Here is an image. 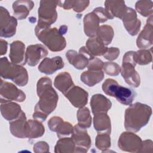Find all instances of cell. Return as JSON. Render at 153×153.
Wrapping results in <instances>:
<instances>
[{
	"label": "cell",
	"mask_w": 153,
	"mask_h": 153,
	"mask_svg": "<svg viewBox=\"0 0 153 153\" xmlns=\"http://www.w3.org/2000/svg\"><path fill=\"white\" fill-rule=\"evenodd\" d=\"M78 124L85 128H89L91 125L92 119L90 112L87 107L79 108L77 111Z\"/></svg>",
	"instance_id": "33"
},
{
	"label": "cell",
	"mask_w": 153,
	"mask_h": 153,
	"mask_svg": "<svg viewBox=\"0 0 153 153\" xmlns=\"http://www.w3.org/2000/svg\"><path fill=\"white\" fill-rule=\"evenodd\" d=\"M127 7L124 1H106L104 9L108 19H113L114 17L121 19Z\"/></svg>",
	"instance_id": "19"
},
{
	"label": "cell",
	"mask_w": 153,
	"mask_h": 153,
	"mask_svg": "<svg viewBox=\"0 0 153 153\" xmlns=\"http://www.w3.org/2000/svg\"><path fill=\"white\" fill-rule=\"evenodd\" d=\"M35 33L38 39L51 51H60L66 47V39L56 27L36 25Z\"/></svg>",
	"instance_id": "3"
},
{
	"label": "cell",
	"mask_w": 153,
	"mask_h": 153,
	"mask_svg": "<svg viewBox=\"0 0 153 153\" xmlns=\"http://www.w3.org/2000/svg\"><path fill=\"white\" fill-rule=\"evenodd\" d=\"M59 32H60L61 34L63 35V34H65V33L66 32V31L68 30V27L66 26H60V27L59 28Z\"/></svg>",
	"instance_id": "46"
},
{
	"label": "cell",
	"mask_w": 153,
	"mask_h": 153,
	"mask_svg": "<svg viewBox=\"0 0 153 153\" xmlns=\"http://www.w3.org/2000/svg\"><path fill=\"white\" fill-rule=\"evenodd\" d=\"M74 85L71 75L67 72L59 74L54 81V86L65 94Z\"/></svg>",
	"instance_id": "26"
},
{
	"label": "cell",
	"mask_w": 153,
	"mask_h": 153,
	"mask_svg": "<svg viewBox=\"0 0 153 153\" xmlns=\"http://www.w3.org/2000/svg\"><path fill=\"white\" fill-rule=\"evenodd\" d=\"M9 57L11 62L19 65H25L26 62L25 45L20 41H14L10 44Z\"/></svg>",
	"instance_id": "18"
},
{
	"label": "cell",
	"mask_w": 153,
	"mask_h": 153,
	"mask_svg": "<svg viewBox=\"0 0 153 153\" xmlns=\"http://www.w3.org/2000/svg\"><path fill=\"white\" fill-rule=\"evenodd\" d=\"M45 128L41 121L29 120L26 123V138L35 139L40 137L44 134Z\"/></svg>",
	"instance_id": "29"
},
{
	"label": "cell",
	"mask_w": 153,
	"mask_h": 153,
	"mask_svg": "<svg viewBox=\"0 0 153 153\" xmlns=\"http://www.w3.org/2000/svg\"><path fill=\"white\" fill-rule=\"evenodd\" d=\"M90 106L93 115L107 113L112 106V102L103 94H96L91 98Z\"/></svg>",
	"instance_id": "20"
},
{
	"label": "cell",
	"mask_w": 153,
	"mask_h": 153,
	"mask_svg": "<svg viewBox=\"0 0 153 153\" xmlns=\"http://www.w3.org/2000/svg\"><path fill=\"white\" fill-rule=\"evenodd\" d=\"M66 57L70 64L76 69L81 70L87 66L88 60L94 56L90 54L85 47H82L79 48V53L74 50H68L66 53Z\"/></svg>",
	"instance_id": "11"
},
{
	"label": "cell",
	"mask_w": 153,
	"mask_h": 153,
	"mask_svg": "<svg viewBox=\"0 0 153 153\" xmlns=\"http://www.w3.org/2000/svg\"><path fill=\"white\" fill-rule=\"evenodd\" d=\"M65 63L60 56H55L53 58L45 57L39 63L38 69L41 73L50 75L62 69Z\"/></svg>",
	"instance_id": "17"
},
{
	"label": "cell",
	"mask_w": 153,
	"mask_h": 153,
	"mask_svg": "<svg viewBox=\"0 0 153 153\" xmlns=\"http://www.w3.org/2000/svg\"><path fill=\"white\" fill-rule=\"evenodd\" d=\"M49 145L44 141H39L36 142L33 148V150L35 153H42L49 152Z\"/></svg>",
	"instance_id": "42"
},
{
	"label": "cell",
	"mask_w": 153,
	"mask_h": 153,
	"mask_svg": "<svg viewBox=\"0 0 153 153\" xmlns=\"http://www.w3.org/2000/svg\"><path fill=\"white\" fill-rule=\"evenodd\" d=\"M151 115V106L140 102L131 104L125 111L124 127L127 131L136 133L148 123Z\"/></svg>",
	"instance_id": "2"
},
{
	"label": "cell",
	"mask_w": 153,
	"mask_h": 153,
	"mask_svg": "<svg viewBox=\"0 0 153 153\" xmlns=\"http://www.w3.org/2000/svg\"><path fill=\"white\" fill-rule=\"evenodd\" d=\"M85 48L93 56H103L108 50L102 42L96 36L90 38L86 42Z\"/></svg>",
	"instance_id": "27"
},
{
	"label": "cell",
	"mask_w": 153,
	"mask_h": 153,
	"mask_svg": "<svg viewBox=\"0 0 153 153\" xmlns=\"http://www.w3.org/2000/svg\"><path fill=\"white\" fill-rule=\"evenodd\" d=\"M153 22L152 15L148 17L146 23L136 39V45L140 49H146L152 45Z\"/></svg>",
	"instance_id": "16"
},
{
	"label": "cell",
	"mask_w": 153,
	"mask_h": 153,
	"mask_svg": "<svg viewBox=\"0 0 153 153\" xmlns=\"http://www.w3.org/2000/svg\"><path fill=\"white\" fill-rule=\"evenodd\" d=\"M120 49L117 47L108 48L107 51L103 55V57L108 60L112 61L117 59L120 54Z\"/></svg>",
	"instance_id": "40"
},
{
	"label": "cell",
	"mask_w": 153,
	"mask_h": 153,
	"mask_svg": "<svg viewBox=\"0 0 153 153\" xmlns=\"http://www.w3.org/2000/svg\"><path fill=\"white\" fill-rule=\"evenodd\" d=\"M89 1H74L72 9L76 13H81L89 5Z\"/></svg>",
	"instance_id": "41"
},
{
	"label": "cell",
	"mask_w": 153,
	"mask_h": 153,
	"mask_svg": "<svg viewBox=\"0 0 153 153\" xmlns=\"http://www.w3.org/2000/svg\"><path fill=\"white\" fill-rule=\"evenodd\" d=\"M27 121L25 113L22 111L17 118L10 122V130L11 134L18 138H26Z\"/></svg>",
	"instance_id": "21"
},
{
	"label": "cell",
	"mask_w": 153,
	"mask_h": 153,
	"mask_svg": "<svg viewBox=\"0 0 153 153\" xmlns=\"http://www.w3.org/2000/svg\"><path fill=\"white\" fill-rule=\"evenodd\" d=\"M93 125L98 133L111 134V120L107 113H99L94 115Z\"/></svg>",
	"instance_id": "25"
},
{
	"label": "cell",
	"mask_w": 153,
	"mask_h": 153,
	"mask_svg": "<svg viewBox=\"0 0 153 153\" xmlns=\"http://www.w3.org/2000/svg\"><path fill=\"white\" fill-rule=\"evenodd\" d=\"M103 70L108 75L117 76L121 72V67L115 62H107L104 63Z\"/></svg>",
	"instance_id": "38"
},
{
	"label": "cell",
	"mask_w": 153,
	"mask_h": 153,
	"mask_svg": "<svg viewBox=\"0 0 153 153\" xmlns=\"http://www.w3.org/2000/svg\"><path fill=\"white\" fill-rule=\"evenodd\" d=\"M0 74L4 79L13 81L19 86H25L28 82L27 70L21 65L10 62L6 57L0 60Z\"/></svg>",
	"instance_id": "4"
},
{
	"label": "cell",
	"mask_w": 153,
	"mask_h": 153,
	"mask_svg": "<svg viewBox=\"0 0 153 153\" xmlns=\"http://www.w3.org/2000/svg\"><path fill=\"white\" fill-rule=\"evenodd\" d=\"M83 22L85 34L90 38L96 36L100 23L98 16L92 11L84 16Z\"/></svg>",
	"instance_id": "22"
},
{
	"label": "cell",
	"mask_w": 153,
	"mask_h": 153,
	"mask_svg": "<svg viewBox=\"0 0 153 153\" xmlns=\"http://www.w3.org/2000/svg\"><path fill=\"white\" fill-rule=\"evenodd\" d=\"M36 92L39 98L34 111L40 112L47 117L56 109L59 96L52 87L51 79L48 77L40 78L36 84Z\"/></svg>",
	"instance_id": "1"
},
{
	"label": "cell",
	"mask_w": 153,
	"mask_h": 153,
	"mask_svg": "<svg viewBox=\"0 0 153 153\" xmlns=\"http://www.w3.org/2000/svg\"><path fill=\"white\" fill-rule=\"evenodd\" d=\"M114 35L113 28L107 25H103L99 26L96 36L105 45H108L112 41Z\"/></svg>",
	"instance_id": "32"
},
{
	"label": "cell",
	"mask_w": 153,
	"mask_h": 153,
	"mask_svg": "<svg viewBox=\"0 0 153 153\" xmlns=\"http://www.w3.org/2000/svg\"><path fill=\"white\" fill-rule=\"evenodd\" d=\"M58 1H41L38 8V25L39 26L48 27L54 23L57 18L56 7Z\"/></svg>",
	"instance_id": "6"
},
{
	"label": "cell",
	"mask_w": 153,
	"mask_h": 153,
	"mask_svg": "<svg viewBox=\"0 0 153 153\" xmlns=\"http://www.w3.org/2000/svg\"><path fill=\"white\" fill-rule=\"evenodd\" d=\"M1 112L2 117L7 121H12L17 118L22 112L19 105L12 101H0Z\"/></svg>",
	"instance_id": "23"
},
{
	"label": "cell",
	"mask_w": 153,
	"mask_h": 153,
	"mask_svg": "<svg viewBox=\"0 0 153 153\" xmlns=\"http://www.w3.org/2000/svg\"><path fill=\"white\" fill-rule=\"evenodd\" d=\"M75 145L72 137H61L57 142L54 146L56 153H68L74 152Z\"/></svg>",
	"instance_id": "31"
},
{
	"label": "cell",
	"mask_w": 153,
	"mask_h": 153,
	"mask_svg": "<svg viewBox=\"0 0 153 153\" xmlns=\"http://www.w3.org/2000/svg\"><path fill=\"white\" fill-rule=\"evenodd\" d=\"M153 152V142L151 140H145L142 142V145L139 152Z\"/></svg>",
	"instance_id": "43"
},
{
	"label": "cell",
	"mask_w": 153,
	"mask_h": 153,
	"mask_svg": "<svg viewBox=\"0 0 153 153\" xmlns=\"http://www.w3.org/2000/svg\"><path fill=\"white\" fill-rule=\"evenodd\" d=\"M104 78V72L102 70H87L82 72L80 79L81 81L89 87H93L100 82Z\"/></svg>",
	"instance_id": "28"
},
{
	"label": "cell",
	"mask_w": 153,
	"mask_h": 153,
	"mask_svg": "<svg viewBox=\"0 0 153 153\" xmlns=\"http://www.w3.org/2000/svg\"><path fill=\"white\" fill-rule=\"evenodd\" d=\"M104 63L102 60L94 56L88 60V63L87 66L88 70H102Z\"/></svg>",
	"instance_id": "39"
},
{
	"label": "cell",
	"mask_w": 153,
	"mask_h": 153,
	"mask_svg": "<svg viewBox=\"0 0 153 153\" xmlns=\"http://www.w3.org/2000/svg\"><path fill=\"white\" fill-rule=\"evenodd\" d=\"M141 138L131 131L122 133L118 140V146L123 151L139 152L142 145Z\"/></svg>",
	"instance_id": "10"
},
{
	"label": "cell",
	"mask_w": 153,
	"mask_h": 153,
	"mask_svg": "<svg viewBox=\"0 0 153 153\" xmlns=\"http://www.w3.org/2000/svg\"><path fill=\"white\" fill-rule=\"evenodd\" d=\"M121 20L124 27L130 35L134 36L138 33L140 29L141 22L137 19V13L134 10L127 7Z\"/></svg>",
	"instance_id": "13"
},
{
	"label": "cell",
	"mask_w": 153,
	"mask_h": 153,
	"mask_svg": "<svg viewBox=\"0 0 153 153\" xmlns=\"http://www.w3.org/2000/svg\"><path fill=\"white\" fill-rule=\"evenodd\" d=\"M136 93L131 88L120 85L115 94V97L120 103L130 105L134 100Z\"/></svg>",
	"instance_id": "30"
},
{
	"label": "cell",
	"mask_w": 153,
	"mask_h": 153,
	"mask_svg": "<svg viewBox=\"0 0 153 153\" xmlns=\"http://www.w3.org/2000/svg\"><path fill=\"white\" fill-rule=\"evenodd\" d=\"M109 135L108 133H98L95 140V146L98 149L106 152L111 147V142Z\"/></svg>",
	"instance_id": "36"
},
{
	"label": "cell",
	"mask_w": 153,
	"mask_h": 153,
	"mask_svg": "<svg viewBox=\"0 0 153 153\" xmlns=\"http://www.w3.org/2000/svg\"><path fill=\"white\" fill-rule=\"evenodd\" d=\"M134 60L136 64L145 65L152 62V57L151 50L140 49L134 51Z\"/></svg>",
	"instance_id": "35"
},
{
	"label": "cell",
	"mask_w": 153,
	"mask_h": 153,
	"mask_svg": "<svg viewBox=\"0 0 153 153\" xmlns=\"http://www.w3.org/2000/svg\"><path fill=\"white\" fill-rule=\"evenodd\" d=\"M136 10L143 17H149L152 14L153 2L150 0L138 1L135 4Z\"/></svg>",
	"instance_id": "34"
},
{
	"label": "cell",
	"mask_w": 153,
	"mask_h": 153,
	"mask_svg": "<svg viewBox=\"0 0 153 153\" xmlns=\"http://www.w3.org/2000/svg\"><path fill=\"white\" fill-rule=\"evenodd\" d=\"M99 18L100 23H104L108 20V17L105 12V10L102 7H97L93 11Z\"/></svg>",
	"instance_id": "44"
},
{
	"label": "cell",
	"mask_w": 153,
	"mask_h": 153,
	"mask_svg": "<svg viewBox=\"0 0 153 153\" xmlns=\"http://www.w3.org/2000/svg\"><path fill=\"white\" fill-rule=\"evenodd\" d=\"M0 101H16L22 102L26 99L25 93L14 84L1 79Z\"/></svg>",
	"instance_id": "9"
},
{
	"label": "cell",
	"mask_w": 153,
	"mask_h": 153,
	"mask_svg": "<svg viewBox=\"0 0 153 153\" xmlns=\"http://www.w3.org/2000/svg\"><path fill=\"white\" fill-rule=\"evenodd\" d=\"M64 95L75 108L84 107L88 102V93L77 85H74Z\"/></svg>",
	"instance_id": "14"
},
{
	"label": "cell",
	"mask_w": 153,
	"mask_h": 153,
	"mask_svg": "<svg viewBox=\"0 0 153 153\" xmlns=\"http://www.w3.org/2000/svg\"><path fill=\"white\" fill-rule=\"evenodd\" d=\"M17 20L14 16L10 15L8 10L0 7V36L3 38H10L16 32Z\"/></svg>",
	"instance_id": "7"
},
{
	"label": "cell",
	"mask_w": 153,
	"mask_h": 153,
	"mask_svg": "<svg viewBox=\"0 0 153 153\" xmlns=\"http://www.w3.org/2000/svg\"><path fill=\"white\" fill-rule=\"evenodd\" d=\"M48 126L52 131L56 132L59 138L69 136L72 134L73 126L72 124L64 120L60 117H51L48 121Z\"/></svg>",
	"instance_id": "12"
},
{
	"label": "cell",
	"mask_w": 153,
	"mask_h": 153,
	"mask_svg": "<svg viewBox=\"0 0 153 153\" xmlns=\"http://www.w3.org/2000/svg\"><path fill=\"white\" fill-rule=\"evenodd\" d=\"M7 46H8L7 42L3 39H1V40H0L1 56H3L5 54H6L7 51Z\"/></svg>",
	"instance_id": "45"
},
{
	"label": "cell",
	"mask_w": 153,
	"mask_h": 153,
	"mask_svg": "<svg viewBox=\"0 0 153 153\" xmlns=\"http://www.w3.org/2000/svg\"><path fill=\"white\" fill-rule=\"evenodd\" d=\"M136 65L134 60V51L126 52L123 56L120 72L126 83L134 88L138 87L140 84V75L135 70Z\"/></svg>",
	"instance_id": "5"
},
{
	"label": "cell",
	"mask_w": 153,
	"mask_h": 153,
	"mask_svg": "<svg viewBox=\"0 0 153 153\" xmlns=\"http://www.w3.org/2000/svg\"><path fill=\"white\" fill-rule=\"evenodd\" d=\"M34 7V2L29 0H20L14 1L13 4V14L19 20L25 19L30 11Z\"/></svg>",
	"instance_id": "24"
},
{
	"label": "cell",
	"mask_w": 153,
	"mask_h": 153,
	"mask_svg": "<svg viewBox=\"0 0 153 153\" xmlns=\"http://www.w3.org/2000/svg\"><path fill=\"white\" fill-rule=\"evenodd\" d=\"M119 86L117 81L112 78H108L102 84V90L106 95L115 97V94Z\"/></svg>",
	"instance_id": "37"
},
{
	"label": "cell",
	"mask_w": 153,
	"mask_h": 153,
	"mask_svg": "<svg viewBox=\"0 0 153 153\" xmlns=\"http://www.w3.org/2000/svg\"><path fill=\"white\" fill-rule=\"evenodd\" d=\"M71 137L75 145L74 152H87L88 151L91 142L86 128L75 125L73 127Z\"/></svg>",
	"instance_id": "8"
},
{
	"label": "cell",
	"mask_w": 153,
	"mask_h": 153,
	"mask_svg": "<svg viewBox=\"0 0 153 153\" xmlns=\"http://www.w3.org/2000/svg\"><path fill=\"white\" fill-rule=\"evenodd\" d=\"M48 54V50L42 44L30 45L26 48V62L30 66H35Z\"/></svg>",
	"instance_id": "15"
}]
</instances>
